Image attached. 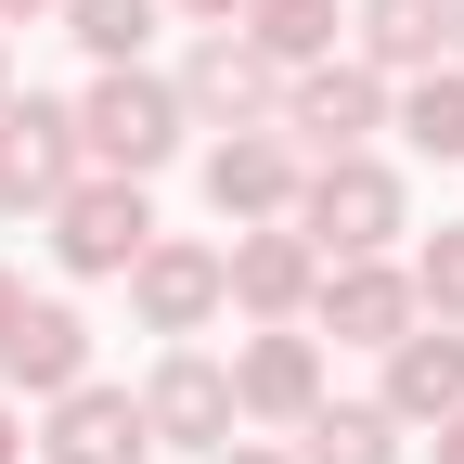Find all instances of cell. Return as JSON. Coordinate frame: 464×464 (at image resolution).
<instances>
[{"mask_svg": "<svg viewBox=\"0 0 464 464\" xmlns=\"http://www.w3.org/2000/svg\"><path fill=\"white\" fill-rule=\"evenodd\" d=\"M297 232L335 258H387L400 232H413V181H400L387 155H310V181H297Z\"/></svg>", "mask_w": 464, "mask_h": 464, "instance_id": "6da1fadb", "label": "cell"}, {"mask_svg": "<svg viewBox=\"0 0 464 464\" xmlns=\"http://www.w3.org/2000/svg\"><path fill=\"white\" fill-rule=\"evenodd\" d=\"M181 78H155V65H103L91 91H78V142H91V168H116V181H155L168 155H181Z\"/></svg>", "mask_w": 464, "mask_h": 464, "instance_id": "7a4b0ae2", "label": "cell"}, {"mask_svg": "<svg viewBox=\"0 0 464 464\" xmlns=\"http://www.w3.org/2000/svg\"><path fill=\"white\" fill-rule=\"evenodd\" d=\"M78 181H91L78 103H52V91H0V207H14V219H52Z\"/></svg>", "mask_w": 464, "mask_h": 464, "instance_id": "3957f363", "label": "cell"}, {"mask_svg": "<svg viewBox=\"0 0 464 464\" xmlns=\"http://www.w3.org/2000/svg\"><path fill=\"white\" fill-rule=\"evenodd\" d=\"M387 116H400V78H374L362 52H323V65L284 78V142L297 155H374Z\"/></svg>", "mask_w": 464, "mask_h": 464, "instance_id": "277c9868", "label": "cell"}, {"mask_svg": "<svg viewBox=\"0 0 464 464\" xmlns=\"http://www.w3.org/2000/svg\"><path fill=\"white\" fill-rule=\"evenodd\" d=\"M142 246H155V207H142V181H116V168H91V181L52 207V258L78 284H130Z\"/></svg>", "mask_w": 464, "mask_h": 464, "instance_id": "5b68a950", "label": "cell"}, {"mask_svg": "<svg viewBox=\"0 0 464 464\" xmlns=\"http://www.w3.org/2000/svg\"><path fill=\"white\" fill-rule=\"evenodd\" d=\"M181 116H194V130H284V65L246 26H207L194 65H181Z\"/></svg>", "mask_w": 464, "mask_h": 464, "instance_id": "8992f818", "label": "cell"}, {"mask_svg": "<svg viewBox=\"0 0 464 464\" xmlns=\"http://www.w3.org/2000/svg\"><path fill=\"white\" fill-rule=\"evenodd\" d=\"M130 310H142V335H207L232 310V258L207 246V232H155V246L130 258Z\"/></svg>", "mask_w": 464, "mask_h": 464, "instance_id": "52a82bcc", "label": "cell"}, {"mask_svg": "<svg viewBox=\"0 0 464 464\" xmlns=\"http://www.w3.org/2000/svg\"><path fill=\"white\" fill-rule=\"evenodd\" d=\"M232 413L246 426H310L323 413V335L310 323H258L232 348Z\"/></svg>", "mask_w": 464, "mask_h": 464, "instance_id": "ba28073f", "label": "cell"}, {"mask_svg": "<svg viewBox=\"0 0 464 464\" xmlns=\"http://www.w3.org/2000/svg\"><path fill=\"white\" fill-rule=\"evenodd\" d=\"M297 181H310V155L284 142V130H219V142H207V207H219L232 232L297 219Z\"/></svg>", "mask_w": 464, "mask_h": 464, "instance_id": "9c48e42d", "label": "cell"}, {"mask_svg": "<svg viewBox=\"0 0 464 464\" xmlns=\"http://www.w3.org/2000/svg\"><path fill=\"white\" fill-rule=\"evenodd\" d=\"M142 426H155V451H219V439H246V413H232V362L168 348V362L142 374Z\"/></svg>", "mask_w": 464, "mask_h": 464, "instance_id": "30bf717a", "label": "cell"}, {"mask_svg": "<svg viewBox=\"0 0 464 464\" xmlns=\"http://www.w3.org/2000/svg\"><path fill=\"white\" fill-rule=\"evenodd\" d=\"M232 310L246 323H310V297H323V246L297 219H258V232H232Z\"/></svg>", "mask_w": 464, "mask_h": 464, "instance_id": "8fae6325", "label": "cell"}, {"mask_svg": "<svg viewBox=\"0 0 464 464\" xmlns=\"http://www.w3.org/2000/svg\"><path fill=\"white\" fill-rule=\"evenodd\" d=\"M310 323H323L335 348H400V335L426 323V297H413V271H400V258H335L323 297H310Z\"/></svg>", "mask_w": 464, "mask_h": 464, "instance_id": "7c38bea8", "label": "cell"}, {"mask_svg": "<svg viewBox=\"0 0 464 464\" xmlns=\"http://www.w3.org/2000/svg\"><path fill=\"white\" fill-rule=\"evenodd\" d=\"M155 426H142V400L130 387H65V400H39V464H142Z\"/></svg>", "mask_w": 464, "mask_h": 464, "instance_id": "4fadbf2b", "label": "cell"}, {"mask_svg": "<svg viewBox=\"0 0 464 464\" xmlns=\"http://www.w3.org/2000/svg\"><path fill=\"white\" fill-rule=\"evenodd\" d=\"M0 387H14V400H65V387H91V323H78L65 297H26L14 335H0Z\"/></svg>", "mask_w": 464, "mask_h": 464, "instance_id": "5bb4252c", "label": "cell"}, {"mask_svg": "<svg viewBox=\"0 0 464 464\" xmlns=\"http://www.w3.org/2000/svg\"><path fill=\"white\" fill-rule=\"evenodd\" d=\"M374 400H387L400 426H451L464 413V323H413V335L387 348V387Z\"/></svg>", "mask_w": 464, "mask_h": 464, "instance_id": "9a60e30c", "label": "cell"}, {"mask_svg": "<svg viewBox=\"0 0 464 464\" xmlns=\"http://www.w3.org/2000/svg\"><path fill=\"white\" fill-rule=\"evenodd\" d=\"M348 39L374 78H426V65H451V0H362Z\"/></svg>", "mask_w": 464, "mask_h": 464, "instance_id": "2e32d148", "label": "cell"}, {"mask_svg": "<svg viewBox=\"0 0 464 464\" xmlns=\"http://www.w3.org/2000/svg\"><path fill=\"white\" fill-rule=\"evenodd\" d=\"M297 464H400V413L387 400H323L297 426Z\"/></svg>", "mask_w": 464, "mask_h": 464, "instance_id": "e0dca14e", "label": "cell"}, {"mask_svg": "<svg viewBox=\"0 0 464 464\" xmlns=\"http://www.w3.org/2000/svg\"><path fill=\"white\" fill-rule=\"evenodd\" d=\"M246 39L297 78V65H323V52L348 39V14H335V0H246Z\"/></svg>", "mask_w": 464, "mask_h": 464, "instance_id": "ac0fdd59", "label": "cell"}, {"mask_svg": "<svg viewBox=\"0 0 464 464\" xmlns=\"http://www.w3.org/2000/svg\"><path fill=\"white\" fill-rule=\"evenodd\" d=\"M413 155H451L464 168V65H426V78H400V116H387Z\"/></svg>", "mask_w": 464, "mask_h": 464, "instance_id": "d6986e66", "label": "cell"}, {"mask_svg": "<svg viewBox=\"0 0 464 464\" xmlns=\"http://www.w3.org/2000/svg\"><path fill=\"white\" fill-rule=\"evenodd\" d=\"M155 14H168V0H65V14H52V26H65V39L91 52V65H142V39H155Z\"/></svg>", "mask_w": 464, "mask_h": 464, "instance_id": "ffe728a7", "label": "cell"}, {"mask_svg": "<svg viewBox=\"0 0 464 464\" xmlns=\"http://www.w3.org/2000/svg\"><path fill=\"white\" fill-rule=\"evenodd\" d=\"M413 297H426V323H464V219H439L413 246Z\"/></svg>", "mask_w": 464, "mask_h": 464, "instance_id": "44dd1931", "label": "cell"}, {"mask_svg": "<svg viewBox=\"0 0 464 464\" xmlns=\"http://www.w3.org/2000/svg\"><path fill=\"white\" fill-rule=\"evenodd\" d=\"M207 464H297V451H271V439H219Z\"/></svg>", "mask_w": 464, "mask_h": 464, "instance_id": "7402d4cb", "label": "cell"}, {"mask_svg": "<svg viewBox=\"0 0 464 464\" xmlns=\"http://www.w3.org/2000/svg\"><path fill=\"white\" fill-rule=\"evenodd\" d=\"M168 14H194V26H246V0H168Z\"/></svg>", "mask_w": 464, "mask_h": 464, "instance_id": "603a6c76", "label": "cell"}, {"mask_svg": "<svg viewBox=\"0 0 464 464\" xmlns=\"http://www.w3.org/2000/svg\"><path fill=\"white\" fill-rule=\"evenodd\" d=\"M0 464H26V413H14V400H0Z\"/></svg>", "mask_w": 464, "mask_h": 464, "instance_id": "cb8c5ba5", "label": "cell"}, {"mask_svg": "<svg viewBox=\"0 0 464 464\" xmlns=\"http://www.w3.org/2000/svg\"><path fill=\"white\" fill-rule=\"evenodd\" d=\"M26 14H65V0H0V26H26Z\"/></svg>", "mask_w": 464, "mask_h": 464, "instance_id": "d4e9b609", "label": "cell"}, {"mask_svg": "<svg viewBox=\"0 0 464 464\" xmlns=\"http://www.w3.org/2000/svg\"><path fill=\"white\" fill-rule=\"evenodd\" d=\"M14 310H26V284H14V271H0V335H14Z\"/></svg>", "mask_w": 464, "mask_h": 464, "instance_id": "484cf974", "label": "cell"}, {"mask_svg": "<svg viewBox=\"0 0 464 464\" xmlns=\"http://www.w3.org/2000/svg\"><path fill=\"white\" fill-rule=\"evenodd\" d=\"M439 464H464V413H451V426H439Z\"/></svg>", "mask_w": 464, "mask_h": 464, "instance_id": "4316f807", "label": "cell"}, {"mask_svg": "<svg viewBox=\"0 0 464 464\" xmlns=\"http://www.w3.org/2000/svg\"><path fill=\"white\" fill-rule=\"evenodd\" d=\"M0 91H14V26H0Z\"/></svg>", "mask_w": 464, "mask_h": 464, "instance_id": "83f0119b", "label": "cell"}]
</instances>
